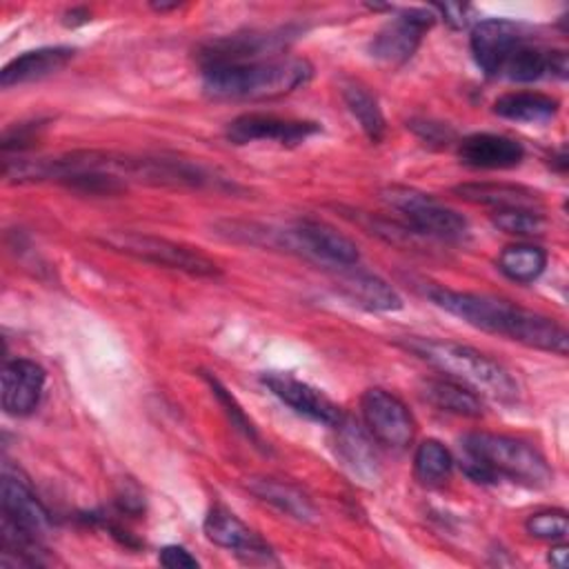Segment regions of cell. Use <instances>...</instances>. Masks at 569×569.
<instances>
[{
    "mask_svg": "<svg viewBox=\"0 0 569 569\" xmlns=\"http://www.w3.org/2000/svg\"><path fill=\"white\" fill-rule=\"evenodd\" d=\"M422 293L433 305H438L447 313L460 318L462 322L476 329L500 333L509 340H516L520 345H527L540 351L567 356L569 338L565 327H560L556 320L538 311L511 305L493 296L456 291L440 284H425Z\"/></svg>",
    "mask_w": 569,
    "mask_h": 569,
    "instance_id": "1",
    "label": "cell"
},
{
    "mask_svg": "<svg viewBox=\"0 0 569 569\" xmlns=\"http://www.w3.org/2000/svg\"><path fill=\"white\" fill-rule=\"evenodd\" d=\"M313 67L305 58L271 56L249 62L202 67V87L213 98L264 100L278 98L307 84Z\"/></svg>",
    "mask_w": 569,
    "mask_h": 569,
    "instance_id": "2",
    "label": "cell"
},
{
    "mask_svg": "<svg viewBox=\"0 0 569 569\" xmlns=\"http://www.w3.org/2000/svg\"><path fill=\"white\" fill-rule=\"evenodd\" d=\"M462 447V471L482 485L511 480L525 487H547L553 478L547 460L529 442L489 433L473 431L460 440Z\"/></svg>",
    "mask_w": 569,
    "mask_h": 569,
    "instance_id": "3",
    "label": "cell"
},
{
    "mask_svg": "<svg viewBox=\"0 0 569 569\" xmlns=\"http://www.w3.org/2000/svg\"><path fill=\"white\" fill-rule=\"evenodd\" d=\"M400 345L436 367L449 380H456L476 393L502 402L518 398V382L513 376L500 362L469 345L420 336H409Z\"/></svg>",
    "mask_w": 569,
    "mask_h": 569,
    "instance_id": "4",
    "label": "cell"
},
{
    "mask_svg": "<svg viewBox=\"0 0 569 569\" xmlns=\"http://www.w3.org/2000/svg\"><path fill=\"white\" fill-rule=\"evenodd\" d=\"M98 242L120 251L124 256H131L142 262H151L156 267H167L176 271H184L191 276H218L220 267L198 251L196 247L167 240L162 236L153 233H140V231H127V229H111L98 236Z\"/></svg>",
    "mask_w": 569,
    "mask_h": 569,
    "instance_id": "5",
    "label": "cell"
},
{
    "mask_svg": "<svg viewBox=\"0 0 569 569\" xmlns=\"http://www.w3.org/2000/svg\"><path fill=\"white\" fill-rule=\"evenodd\" d=\"M256 233L264 238V244L305 256L320 264L351 269L360 260L356 242L318 220H302L287 229H262Z\"/></svg>",
    "mask_w": 569,
    "mask_h": 569,
    "instance_id": "6",
    "label": "cell"
},
{
    "mask_svg": "<svg viewBox=\"0 0 569 569\" xmlns=\"http://www.w3.org/2000/svg\"><path fill=\"white\" fill-rule=\"evenodd\" d=\"M382 200L396 209L407 229L438 240H460L467 233V220L451 207L411 187H387Z\"/></svg>",
    "mask_w": 569,
    "mask_h": 569,
    "instance_id": "7",
    "label": "cell"
},
{
    "mask_svg": "<svg viewBox=\"0 0 569 569\" xmlns=\"http://www.w3.org/2000/svg\"><path fill=\"white\" fill-rule=\"evenodd\" d=\"M362 422L369 436L387 447L405 449L413 442L416 422L405 402L387 389L371 387L360 398Z\"/></svg>",
    "mask_w": 569,
    "mask_h": 569,
    "instance_id": "8",
    "label": "cell"
},
{
    "mask_svg": "<svg viewBox=\"0 0 569 569\" xmlns=\"http://www.w3.org/2000/svg\"><path fill=\"white\" fill-rule=\"evenodd\" d=\"M436 18L431 9H402L373 36L369 44L371 56L391 64L409 60Z\"/></svg>",
    "mask_w": 569,
    "mask_h": 569,
    "instance_id": "9",
    "label": "cell"
},
{
    "mask_svg": "<svg viewBox=\"0 0 569 569\" xmlns=\"http://www.w3.org/2000/svg\"><path fill=\"white\" fill-rule=\"evenodd\" d=\"M262 382L287 407H291L296 413H300V416H305V418H309L318 425H325V427L333 429L345 418L342 409L327 393H322L313 385H309V382H305V380H300L291 373L271 371V373L262 376Z\"/></svg>",
    "mask_w": 569,
    "mask_h": 569,
    "instance_id": "10",
    "label": "cell"
},
{
    "mask_svg": "<svg viewBox=\"0 0 569 569\" xmlns=\"http://www.w3.org/2000/svg\"><path fill=\"white\" fill-rule=\"evenodd\" d=\"M320 124L309 120H291L271 113H242L227 124V138L233 144H249L256 140L293 147L318 133Z\"/></svg>",
    "mask_w": 569,
    "mask_h": 569,
    "instance_id": "11",
    "label": "cell"
},
{
    "mask_svg": "<svg viewBox=\"0 0 569 569\" xmlns=\"http://www.w3.org/2000/svg\"><path fill=\"white\" fill-rule=\"evenodd\" d=\"M202 527H204V536L213 545L233 551L244 562H251V565L276 562L271 547L251 527H247L236 513H231L224 507L209 509Z\"/></svg>",
    "mask_w": 569,
    "mask_h": 569,
    "instance_id": "12",
    "label": "cell"
},
{
    "mask_svg": "<svg viewBox=\"0 0 569 569\" xmlns=\"http://www.w3.org/2000/svg\"><path fill=\"white\" fill-rule=\"evenodd\" d=\"M529 36L531 33H527L522 24H516L505 18L480 20L471 29V40H469L473 60L485 76L500 78V71L507 58L511 56V51Z\"/></svg>",
    "mask_w": 569,
    "mask_h": 569,
    "instance_id": "13",
    "label": "cell"
},
{
    "mask_svg": "<svg viewBox=\"0 0 569 569\" xmlns=\"http://www.w3.org/2000/svg\"><path fill=\"white\" fill-rule=\"evenodd\" d=\"M2 522L42 540L51 527L49 511L31 491L29 482L9 465L2 471Z\"/></svg>",
    "mask_w": 569,
    "mask_h": 569,
    "instance_id": "14",
    "label": "cell"
},
{
    "mask_svg": "<svg viewBox=\"0 0 569 569\" xmlns=\"http://www.w3.org/2000/svg\"><path fill=\"white\" fill-rule=\"evenodd\" d=\"M293 33L289 29H276V31H264V33H236L227 38L211 40L202 51L200 60L202 67L209 64H229V62H249V60H260V58H271L278 56L282 47L289 44Z\"/></svg>",
    "mask_w": 569,
    "mask_h": 569,
    "instance_id": "15",
    "label": "cell"
},
{
    "mask_svg": "<svg viewBox=\"0 0 569 569\" xmlns=\"http://www.w3.org/2000/svg\"><path fill=\"white\" fill-rule=\"evenodd\" d=\"M44 369L27 358L9 360L2 369V409L9 416H29L42 396Z\"/></svg>",
    "mask_w": 569,
    "mask_h": 569,
    "instance_id": "16",
    "label": "cell"
},
{
    "mask_svg": "<svg viewBox=\"0 0 569 569\" xmlns=\"http://www.w3.org/2000/svg\"><path fill=\"white\" fill-rule=\"evenodd\" d=\"M525 158V147L502 133H471L458 144V160L471 169H511Z\"/></svg>",
    "mask_w": 569,
    "mask_h": 569,
    "instance_id": "17",
    "label": "cell"
},
{
    "mask_svg": "<svg viewBox=\"0 0 569 569\" xmlns=\"http://www.w3.org/2000/svg\"><path fill=\"white\" fill-rule=\"evenodd\" d=\"M73 53L76 51L71 47H42V49L24 51L2 67L0 87L9 89L16 84L42 80V78L60 71L62 67H67V62L73 58Z\"/></svg>",
    "mask_w": 569,
    "mask_h": 569,
    "instance_id": "18",
    "label": "cell"
},
{
    "mask_svg": "<svg viewBox=\"0 0 569 569\" xmlns=\"http://www.w3.org/2000/svg\"><path fill=\"white\" fill-rule=\"evenodd\" d=\"M462 200L500 209H531L542 211V198L522 187V184H507V182H465L453 189Z\"/></svg>",
    "mask_w": 569,
    "mask_h": 569,
    "instance_id": "19",
    "label": "cell"
},
{
    "mask_svg": "<svg viewBox=\"0 0 569 569\" xmlns=\"http://www.w3.org/2000/svg\"><path fill=\"white\" fill-rule=\"evenodd\" d=\"M340 289L349 300L369 311H396L402 307V300L391 284L373 273L358 271L353 267L347 276L340 278Z\"/></svg>",
    "mask_w": 569,
    "mask_h": 569,
    "instance_id": "20",
    "label": "cell"
},
{
    "mask_svg": "<svg viewBox=\"0 0 569 569\" xmlns=\"http://www.w3.org/2000/svg\"><path fill=\"white\" fill-rule=\"evenodd\" d=\"M338 431V451L347 467L353 473L371 480L378 476V456L371 447V436L351 418H342L340 425L333 427Z\"/></svg>",
    "mask_w": 569,
    "mask_h": 569,
    "instance_id": "21",
    "label": "cell"
},
{
    "mask_svg": "<svg viewBox=\"0 0 569 569\" xmlns=\"http://www.w3.org/2000/svg\"><path fill=\"white\" fill-rule=\"evenodd\" d=\"M558 100L538 91L505 93L493 102V113L513 122L545 124L558 113Z\"/></svg>",
    "mask_w": 569,
    "mask_h": 569,
    "instance_id": "22",
    "label": "cell"
},
{
    "mask_svg": "<svg viewBox=\"0 0 569 569\" xmlns=\"http://www.w3.org/2000/svg\"><path fill=\"white\" fill-rule=\"evenodd\" d=\"M251 493H256L260 500L269 502L271 507H276L278 511L296 518V520H313L316 509L311 505V500L296 489L293 485L280 482V480H271V478H256L249 482Z\"/></svg>",
    "mask_w": 569,
    "mask_h": 569,
    "instance_id": "23",
    "label": "cell"
},
{
    "mask_svg": "<svg viewBox=\"0 0 569 569\" xmlns=\"http://www.w3.org/2000/svg\"><path fill=\"white\" fill-rule=\"evenodd\" d=\"M422 396L438 409L465 416V418H478L482 413V402L480 396L465 385L456 380H427Z\"/></svg>",
    "mask_w": 569,
    "mask_h": 569,
    "instance_id": "24",
    "label": "cell"
},
{
    "mask_svg": "<svg viewBox=\"0 0 569 569\" xmlns=\"http://www.w3.org/2000/svg\"><path fill=\"white\" fill-rule=\"evenodd\" d=\"M547 267V253L538 244L516 242L500 251L498 269L513 282L529 284L533 282Z\"/></svg>",
    "mask_w": 569,
    "mask_h": 569,
    "instance_id": "25",
    "label": "cell"
},
{
    "mask_svg": "<svg viewBox=\"0 0 569 569\" xmlns=\"http://www.w3.org/2000/svg\"><path fill=\"white\" fill-rule=\"evenodd\" d=\"M453 469V458L449 449L438 440H425L418 445L413 456V473L420 485L438 487L442 485Z\"/></svg>",
    "mask_w": 569,
    "mask_h": 569,
    "instance_id": "26",
    "label": "cell"
},
{
    "mask_svg": "<svg viewBox=\"0 0 569 569\" xmlns=\"http://www.w3.org/2000/svg\"><path fill=\"white\" fill-rule=\"evenodd\" d=\"M345 104L351 111V116L358 120L360 129L367 133L371 142H380L385 136V116L378 107V100L362 87L349 84L342 91Z\"/></svg>",
    "mask_w": 569,
    "mask_h": 569,
    "instance_id": "27",
    "label": "cell"
},
{
    "mask_svg": "<svg viewBox=\"0 0 569 569\" xmlns=\"http://www.w3.org/2000/svg\"><path fill=\"white\" fill-rule=\"evenodd\" d=\"M491 222L513 236H538L545 231V216L542 211H531V209H500L493 211Z\"/></svg>",
    "mask_w": 569,
    "mask_h": 569,
    "instance_id": "28",
    "label": "cell"
},
{
    "mask_svg": "<svg viewBox=\"0 0 569 569\" xmlns=\"http://www.w3.org/2000/svg\"><path fill=\"white\" fill-rule=\"evenodd\" d=\"M525 529L529 536L540 540H565L569 531V520L562 509H542L527 518Z\"/></svg>",
    "mask_w": 569,
    "mask_h": 569,
    "instance_id": "29",
    "label": "cell"
},
{
    "mask_svg": "<svg viewBox=\"0 0 569 569\" xmlns=\"http://www.w3.org/2000/svg\"><path fill=\"white\" fill-rule=\"evenodd\" d=\"M207 378V382H209V387H211V391H213V396L220 400V405L224 407V411H227V416H229V420H231V425H236V429H240L251 442H256L258 447H262V438H260V433H258V429L253 427V422L247 418V413L242 411V407L236 402V398L216 380V378H211V376H204Z\"/></svg>",
    "mask_w": 569,
    "mask_h": 569,
    "instance_id": "30",
    "label": "cell"
},
{
    "mask_svg": "<svg viewBox=\"0 0 569 569\" xmlns=\"http://www.w3.org/2000/svg\"><path fill=\"white\" fill-rule=\"evenodd\" d=\"M158 562L169 569H193L198 567V560L180 545H167L160 549Z\"/></svg>",
    "mask_w": 569,
    "mask_h": 569,
    "instance_id": "31",
    "label": "cell"
},
{
    "mask_svg": "<svg viewBox=\"0 0 569 569\" xmlns=\"http://www.w3.org/2000/svg\"><path fill=\"white\" fill-rule=\"evenodd\" d=\"M416 133L427 140V142H447L451 138V131L442 124H433V122H422V124H413Z\"/></svg>",
    "mask_w": 569,
    "mask_h": 569,
    "instance_id": "32",
    "label": "cell"
},
{
    "mask_svg": "<svg viewBox=\"0 0 569 569\" xmlns=\"http://www.w3.org/2000/svg\"><path fill=\"white\" fill-rule=\"evenodd\" d=\"M436 9L445 16L447 22H451V24L458 27V29L467 27V22H469V18H467L469 7H465V4H438Z\"/></svg>",
    "mask_w": 569,
    "mask_h": 569,
    "instance_id": "33",
    "label": "cell"
},
{
    "mask_svg": "<svg viewBox=\"0 0 569 569\" xmlns=\"http://www.w3.org/2000/svg\"><path fill=\"white\" fill-rule=\"evenodd\" d=\"M567 556H569L567 545H565L562 540H558V545H553V547H551V551H549V558H547V560H549L553 567L565 569V567H567Z\"/></svg>",
    "mask_w": 569,
    "mask_h": 569,
    "instance_id": "34",
    "label": "cell"
}]
</instances>
